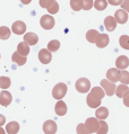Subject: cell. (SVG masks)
<instances>
[{"label": "cell", "instance_id": "cell-8", "mask_svg": "<svg viewBox=\"0 0 129 134\" xmlns=\"http://www.w3.org/2000/svg\"><path fill=\"white\" fill-rule=\"evenodd\" d=\"M39 60L43 64H49L52 60V54L47 49H42L39 52Z\"/></svg>", "mask_w": 129, "mask_h": 134}, {"label": "cell", "instance_id": "cell-35", "mask_svg": "<svg viewBox=\"0 0 129 134\" xmlns=\"http://www.w3.org/2000/svg\"><path fill=\"white\" fill-rule=\"evenodd\" d=\"M93 7V1L92 0H86V1H83V9L84 10H90Z\"/></svg>", "mask_w": 129, "mask_h": 134}, {"label": "cell", "instance_id": "cell-38", "mask_svg": "<svg viewBox=\"0 0 129 134\" xmlns=\"http://www.w3.org/2000/svg\"><path fill=\"white\" fill-rule=\"evenodd\" d=\"M5 123H6V117L3 116V115L0 114V127H1V126L5 124Z\"/></svg>", "mask_w": 129, "mask_h": 134}, {"label": "cell", "instance_id": "cell-28", "mask_svg": "<svg viewBox=\"0 0 129 134\" xmlns=\"http://www.w3.org/2000/svg\"><path fill=\"white\" fill-rule=\"evenodd\" d=\"M10 85H11V81L8 77H0V88L1 89L5 90V89L10 87Z\"/></svg>", "mask_w": 129, "mask_h": 134}, {"label": "cell", "instance_id": "cell-23", "mask_svg": "<svg viewBox=\"0 0 129 134\" xmlns=\"http://www.w3.org/2000/svg\"><path fill=\"white\" fill-rule=\"evenodd\" d=\"M11 60H13L18 65H24L26 63V61H27V60H26V58L21 57L17 52H14V53H13V55H11Z\"/></svg>", "mask_w": 129, "mask_h": 134}, {"label": "cell", "instance_id": "cell-16", "mask_svg": "<svg viewBox=\"0 0 129 134\" xmlns=\"http://www.w3.org/2000/svg\"><path fill=\"white\" fill-rule=\"evenodd\" d=\"M115 94L118 96L119 98H125V97H127V96L129 95V88H128V86L120 85V86H118V87H116Z\"/></svg>", "mask_w": 129, "mask_h": 134}, {"label": "cell", "instance_id": "cell-14", "mask_svg": "<svg viewBox=\"0 0 129 134\" xmlns=\"http://www.w3.org/2000/svg\"><path fill=\"white\" fill-rule=\"evenodd\" d=\"M109 42H110V38L107 34H100L98 37L96 38V45L97 47H100V49H104V47H107L109 45Z\"/></svg>", "mask_w": 129, "mask_h": 134}, {"label": "cell", "instance_id": "cell-4", "mask_svg": "<svg viewBox=\"0 0 129 134\" xmlns=\"http://www.w3.org/2000/svg\"><path fill=\"white\" fill-rule=\"evenodd\" d=\"M84 125H85L86 130L90 133H95V132H97L98 126H100V121H98L97 118H95V117H90V118H87L86 120V122L84 123Z\"/></svg>", "mask_w": 129, "mask_h": 134}, {"label": "cell", "instance_id": "cell-15", "mask_svg": "<svg viewBox=\"0 0 129 134\" xmlns=\"http://www.w3.org/2000/svg\"><path fill=\"white\" fill-rule=\"evenodd\" d=\"M24 42L27 44V45H35L39 42V36L34 33H26L25 36H24Z\"/></svg>", "mask_w": 129, "mask_h": 134}, {"label": "cell", "instance_id": "cell-7", "mask_svg": "<svg viewBox=\"0 0 129 134\" xmlns=\"http://www.w3.org/2000/svg\"><path fill=\"white\" fill-rule=\"evenodd\" d=\"M107 80L110 81V82H112V83L118 82L120 80V71L116 68L109 69L108 72H107Z\"/></svg>", "mask_w": 129, "mask_h": 134}, {"label": "cell", "instance_id": "cell-13", "mask_svg": "<svg viewBox=\"0 0 129 134\" xmlns=\"http://www.w3.org/2000/svg\"><path fill=\"white\" fill-rule=\"evenodd\" d=\"M116 19L117 23L119 24H126L127 20H128V14L125 12L122 9H119L117 10L116 14H115V17H113Z\"/></svg>", "mask_w": 129, "mask_h": 134}, {"label": "cell", "instance_id": "cell-17", "mask_svg": "<svg viewBox=\"0 0 129 134\" xmlns=\"http://www.w3.org/2000/svg\"><path fill=\"white\" fill-rule=\"evenodd\" d=\"M104 26L109 32L115 31L116 27H117V21H116L115 18H113V16H108L107 18H105L104 19Z\"/></svg>", "mask_w": 129, "mask_h": 134}, {"label": "cell", "instance_id": "cell-31", "mask_svg": "<svg viewBox=\"0 0 129 134\" xmlns=\"http://www.w3.org/2000/svg\"><path fill=\"white\" fill-rule=\"evenodd\" d=\"M70 7L73 8V10L75 12H79V10L83 9V1H76V0H73V1H70Z\"/></svg>", "mask_w": 129, "mask_h": 134}, {"label": "cell", "instance_id": "cell-3", "mask_svg": "<svg viewBox=\"0 0 129 134\" xmlns=\"http://www.w3.org/2000/svg\"><path fill=\"white\" fill-rule=\"evenodd\" d=\"M76 89H77V91H79L81 94H85L90 90L91 88V82L88 79H86V78H81V79H78L76 81V85H75Z\"/></svg>", "mask_w": 129, "mask_h": 134}, {"label": "cell", "instance_id": "cell-29", "mask_svg": "<svg viewBox=\"0 0 129 134\" xmlns=\"http://www.w3.org/2000/svg\"><path fill=\"white\" fill-rule=\"evenodd\" d=\"M93 6L95 7L96 10H104L105 8H107L108 6V1H105V0H98V1H95L93 2Z\"/></svg>", "mask_w": 129, "mask_h": 134}, {"label": "cell", "instance_id": "cell-30", "mask_svg": "<svg viewBox=\"0 0 129 134\" xmlns=\"http://www.w3.org/2000/svg\"><path fill=\"white\" fill-rule=\"evenodd\" d=\"M108 124L105 121H100V126H98V130H97V134H107L108 133Z\"/></svg>", "mask_w": 129, "mask_h": 134}, {"label": "cell", "instance_id": "cell-33", "mask_svg": "<svg viewBox=\"0 0 129 134\" xmlns=\"http://www.w3.org/2000/svg\"><path fill=\"white\" fill-rule=\"evenodd\" d=\"M76 131H77V134H91V133L86 130L85 125L83 124V123H81V124L77 125V129H76Z\"/></svg>", "mask_w": 129, "mask_h": 134}, {"label": "cell", "instance_id": "cell-32", "mask_svg": "<svg viewBox=\"0 0 129 134\" xmlns=\"http://www.w3.org/2000/svg\"><path fill=\"white\" fill-rule=\"evenodd\" d=\"M53 2H54L53 0H41L39 3H40V6L42 7V8H47V9H49L52 5H53Z\"/></svg>", "mask_w": 129, "mask_h": 134}, {"label": "cell", "instance_id": "cell-10", "mask_svg": "<svg viewBox=\"0 0 129 134\" xmlns=\"http://www.w3.org/2000/svg\"><path fill=\"white\" fill-rule=\"evenodd\" d=\"M11 31H13L16 35H22V34H24L25 31H26V25H25L24 21L17 20L13 24V26H11Z\"/></svg>", "mask_w": 129, "mask_h": 134}, {"label": "cell", "instance_id": "cell-20", "mask_svg": "<svg viewBox=\"0 0 129 134\" xmlns=\"http://www.w3.org/2000/svg\"><path fill=\"white\" fill-rule=\"evenodd\" d=\"M19 131V124L17 122H9L6 125V132L8 134H17Z\"/></svg>", "mask_w": 129, "mask_h": 134}, {"label": "cell", "instance_id": "cell-21", "mask_svg": "<svg viewBox=\"0 0 129 134\" xmlns=\"http://www.w3.org/2000/svg\"><path fill=\"white\" fill-rule=\"evenodd\" d=\"M98 35H100V33H98L96 29H90V31L86 33V40L88 41L90 43H95Z\"/></svg>", "mask_w": 129, "mask_h": 134}, {"label": "cell", "instance_id": "cell-9", "mask_svg": "<svg viewBox=\"0 0 129 134\" xmlns=\"http://www.w3.org/2000/svg\"><path fill=\"white\" fill-rule=\"evenodd\" d=\"M43 132L45 134H56L57 132V124L54 121H45L43 124Z\"/></svg>", "mask_w": 129, "mask_h": 134}, {"label": "cell", "instance_id": "cell-18", "mask_svg": "<svg viewBox=\"0 0 129 134\" xmlns=\"http://www.w3.org/2000/svg\"><path fill=\"white\" fill-rule=\"evenodd\" d=\"M54 110H56L57 115L63 116V115H66V113H67V105L64 104V102H62V100H59V102L56 104Z\"/></svg>", "mask_w": 129, "mask_h": 134}, {"label": "cell", "instance_id": "cell-27", "mask_svg": "<svg viewBox=\"0 0 129 134\" xmlns=\"http://www.w3.org/2000/svg\"><path fill=\"white\" fill-rule=\"evenodd\" d=\"M120 82L121 85H125V86H127L129 83V72L126 71V70L120 71Z\"/></svg>", "mask_w": 129, "mask_h": 134}, {"label": "cell", "instance_id": "cell-25", "mask_svg": "<svg viewBox=\"0 0 129 134\" xmlns=\"http://www.w3.org/2000/svg\"><path fill=\"white\" fill-rule=\"evenodd\" d=\"M10 37V29L6 26L0 27V40H8Z\"/></svg>", "mask_w": 129, "mask_h": 134}, {"label": "cell", "instance_id": "cell-22", "mask_svg": "<svg viewBox=\"0 0 129 134\" xmlns=\"http://www.w3.org/2000/svg\"><path fill=\"white\" fill-rule=\"evenodd\" d=\"M108 116H109V109L107 107H100L98 109H96V118H98L100 121H104Z\"/></svg>", "mask_w": 129, "mask_h": 134}, {"label": "cell", "instance_id": "cell-5", "mask_svg": "<svg viewBox=\"0 0 129 134\" xmlns=\"http://www.w3.org/2000/svg\"><path fill=\"white\" fill-rule=\"evenodd\" d=\"M40 24L42 26V28L50 31L54 27V18L50 15H43L40 19Z\"/></svg>", "mask_w": 129, "mask_h": 134}, {"label": "cell", "instance_id": "cell-12", "mask_svg": "<svg viewBox=\"0 0 129 134\" xmlns=\"http://www.w3.org/2000/svg\"><path fill=\"white\" fill-rule=\"evenodd\" d=\"M129 65V59L126 57V55H120V57L116 60V69H120L121 71L125 70Z\"/></svg>", "mask_w": 129, "mask_h": 134}, {"label": "cell", "instance_id": "cell-24", "mask_svg": "<svg viewBox=\"0 0 129 134\" xmlns=\"http://www.w3.org/2000/svg\"><path fill=\"white\" fill-rule=\"evenodd\" d=\"M59 47H60V42L59 41H57V40H53V41H50V42L48 43V51L50 52H57L59 50Z\"/></svg>", "mask_w": 129, "mask_h": 134}, {"label": "cell", "instance_id": "cell-1", "mask_svg": "<svg viewBox=\"0 0 129 134\" xmlns=\"http://www.w3.org/2000/svg\"><path fill=\"white\" fill-rule=\"evenodd\" d=\"M104 97V91L101 87H94L91 92L87 96V105H88L91 108H97L98 106L101 105L102 98Z\"/></svg>", "mask_w": 129, "mask_h": 134}, {"label": "cell", "instance_id": "cell-2", "mask_svg": "<svg viewBox=\"0 0 129 134\" xmlns=\"http://www.w3.org/2000/svg\"><path fill=\"white\" fill-rule=\"evenodd\" d=\"M67 94V85L59 82L58 85L54 86V88L52 89V96H53L54 99L61 100Z\"/></svg>", "mask_w": 129, "mask_h": 134}, {"label": "cell", "instance_id": "cell-6", "mask_svg": "<svg viewBox=\"0 0 129 134\" xmlns=\"http://www.w3.org/2000/svg\"><path fill=\"white\" fill-rule=\"evenodd\" d=\"M101 86H102V88H103V91H104L105 95L113 96V94H115V91H116V85L115 83L110 82V81H108L107 79H102Z\"/></svg>", "mask_w": 129, "mask_h": 134}, {"label": "cell", "instance_id": "cell-34", "mask_svg": "<svg viewBox=\"0 0 129 134\" xmlns=\"http://www.w3.org/2000/svg\"><path fill=\"white\" fill-rule=\"evenodd\" d=\"M58 10H59V5H58V2H57V1H54L53 5H52L50 8L48 9V12L50 13L51 15H54V14L58 13Z\"/></svg>", "mask_w": 129, "mask_h": 134}, {"label": "cell", "instance_id": "cell-36", "mask_svg": "<svg viewBox=\"0 0 129 134\" xmlns=\"http://www.w3.org/2000/svg\"><path fill=\"white\" fill-rule=\"evenodd\" d=\"M121 6H122V9L125 10V12L129 13V1H123L122 3H121Z\"/></svg>", "mask_w": 129, "mask_h": 134}, {"label": "cell", "instance_id": "cell-40", "mask_svg": "<svg viewBox=\"0 0 129 134\" xmlns=\"http://www.w3.org/2000/svg\"><path fill=\"white\" fill-rule=\"evenodd\" d=\"M0 134H5V130L2 127H0Z\"/></svg>", "mask_w": 129, "mask_h": 134}, {"label": "cell", "instance_id": "cell-39", "mask_svg": "<svg viewBox=\"0 0 129 134\" xmlns=\"http://www.w3.org/2000/svg\"><path fill=\"white\" fill-rule=\"evenodd\" d=\"M123 104H125V106L129 107V95L127 96V97H125V98H123Z\"/></svg>", "mask_w": 129, "mask_h": 134}, {"label": "cell", "instance_id": "cell-19", "mask_svg": "<svg viewBox=\"0 0 129 134\" xmlns=\"http://www.w3.org/2000/svg\"><path fill=\"white\" fill-rule=\"evenodd\" d=\"M16 52L21 55V57L26 58V55H28V53H29V46L25 42H21L19 44H18Z\"/></svg>", "mask_w": 129, "mask_h": 134}, {"label": "cell", "instance_id": "cell-26", "mask_svg": "<svg viewBox=\"0 0 129 134\" xmlns=\"http://www.w3.org/2000/svg\"><path fill=\"white\" fill-rule=\"evenodd\" d=\"M119 44L120 46L125 50H129V36L127 35H121L119 38Z\"/></svg>", "mask_w": 129, "mask_h": 134}, {"label": "cell", "instance_id": "cell-11", "mask_svg": "<svg viewBox=\"0 0 129 134\" xmlns=\"http://www.w3.org/2000/svg\"><path fill=\"white\" fill-rule=\"evenodd\" d=\"M11 100H13V97H11V94L9 91L3 90L0 92V105L1 106L7 107L11 103Z\"/></svg>", "mask_w": 129, "mask_h": 134}, {"label": "cell", "instance_id": "cell-37", "mask_svg": "<svg viewBox=\"0 0 129 134\" xmlns=\"http://www.w3.org/2000/svg\"><path fill=\"white\" fill-rule=\"evenodd\" d=\"M110 5H112V6H118V5H121V1H119V0H110L109 1Z\"/></svg>", "mask_w": 129, "mask_h": 134}]
</instances>
